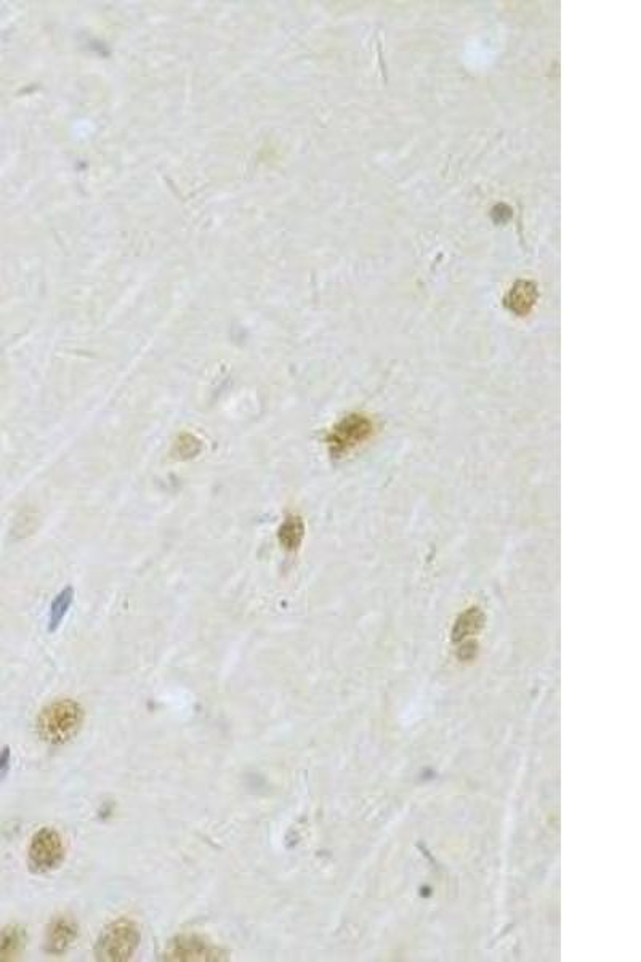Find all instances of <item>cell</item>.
Masks as SVG:
<instances>
[{"label": "cell", "mask_w": 641, "mask_h": 962, "mask_svg": "<svg viewBox=\"0 0 641 962\" xmlns=\"http://www.w3.org/2000/svg\"><path fill=\"white\" fill-rule=\"evenodd\" d=\"M85 712L76 701L55 700L47 704L37 717V733L45 743L65 744L77 735L84 724Z\"/></svg>", "instance_id": "cell-1"}, {"label": "cell", "mask_w": 641, "mask_h": 962, "mask_svg": "<svg viewBox=\"0 0 641 962\" xmlns=\"http://www.w3.org/2000/svg\"><path fill=\"white\" fill-rule=\"evenodd\" d=\"M140 938V929L134 921L119 919L98 938L95 958L105 962L129 961L140 945Z\"/></svg>", "instance_id": "cell-2"}, {"label": "cell", "mask_w": 641, "mask_h": 962, "mask_svg": "<svg viewBox=\"0 0 641 962\" xmlns=\"http://www.w3.org/2000/svg\"><path fill=\"white\" fill-rule=\"evenodd\" d=\"M65 858V845L60 834L52 828H42L34 834L29 844L28 861L36 873H49L61 865Z\"/></svg>", "instance_id": "cell-3"}, {"label": "cell", "mask_w": 641, "mask_h": 962, "mask_svg": "<svg viewBox=\"0 0 641 962\" xmlns=\"http://www.w3.org/2000/svg\"><path fill=\"white\" fill-rule=\"evenodd\" d=\"M225 953L198 935H178L167 943L162 954L164 961L201 962L223 961Z\"/></svg>", "instance_id": "cell-4"}, {"label": "cell", "mask_w": 641, "mask_h": 962, "mask_svg": "<svg viewBox=\"0 0 641 962\" xmlns=\"http://www.w3.org/2000/svg\"><path fill=\"white\" fill-rule=\"evenodd\" d=\"M371 430V422L367 421L366 417L348 416L331 430L327 443L331 446L332 453H345L369 437Z\"/></svg>", "instance_id": "cell-5"}, {"label": "cell", "mask_w": 641, "mask_h": 962, "mask_svg": "<svg viewBox=\"0 0 641 962\" xmlns=\"http://www.w3.org/2000/svg\"><path fill=\"white\" fill-rule=\"evenodd\" d=\"M77 938V926L68 916H58L50 922L45 937V950L53 956H60L73 946Z\"/></svg>", "instance_id": "cell-6"}, {"label": "cell", "mask_w": 641, "mask_h": 962, "mask_svg": "<svg viewBox=\"0 0 641 962\" xmlns=\"http://www.w3.org/2000/svg\"><path fill=\"white\" fill-rule=\"evenodd\" d=\"M26 946V930L17 924L0 929V962L20 958Z\"/></svg>", "instance_id": "cell-7"}, {"label": "cell", "mask_w": 641, "mask_h": 962, "mask_svg": "<svg viewBox=\"0 0 641 962\" xmlns=\"http://www.w3.org/2000/svg\"><path fill=\"white\" fill-rule=\"evenodd\" d=\"M303 536H305V525L302 518L297 515H287L283 525L279 526L278 539L281 546L287 552H295L302 546Z\"/></svg>", "instance_id": "cell-8"}, {"label": "cell", "mask_w": 641, "mask_h": 962, "mask_svg": "<svg viewBox=\"0 0 641 962\" xmlns=\"http://www.w3.org/2000/svg\"><path fill=\"white\" fill-rule=\"evenodd\" d=\"M74 591L71 587H66L65 591L57 595L50 608V631H57L61 621L65 619L66 613L73 605Z\"/></svg>", "instance_id": "cell-9"}, {"label": "cell", "mask_w": 641, "mask_h": 962, "mask_svg": "<svg viewBox=\"0 0 641 962\" xmlns=\"http://www.w3.org/2000/svg\"><path fill=\"white\" fill-rule=\"evenodd\" d=\"M201 440L194 437L193 433H182L178 435L177 440H175L174 454L175 459L178 461H188V459H193V457L198 456L201 453Z\"/></svg>", "instance_id": "cell-10"}, {"label": "cell", "mask_w": 641, "mask_h": 962, "mask_svg": "<svg viewBox=\"0 0 641 962\" xmlns=\"http://www.w3.org/2000/svg\"><path fill=\"white\" fill-rule=\"evenodd\" d=\"M10 757H12V752H10L9 746L0 748V778H4L9 772Z\"/></svg>", "instance_id": "cell-11"}]
</instances>
